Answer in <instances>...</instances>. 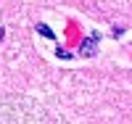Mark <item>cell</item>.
<instances>
[{"mask_svg": "<svg viewBox=\"0 0 132 124\" xmlns=\"http://www.w3.org/2000/svg\"><path fill=\"white\" fill-rule=\"evenodd\" d=\"M37 32H40L42 37H53V32H50V29H48L45 24H40V27H37Z\"/></svg>", "mask_w": 132, "mask_h": 124, "instance_id": "7a4b0ae2", "label": "cell"}, {"mask_svg": "<svg viewBox=\"0 0 132 124\" xmlns=\"http://www.w3.org/2000/svg\"><path fill=\"white\" fill-rule=\"evenodd\" d=\"M95 40H98V35H93V37H90V40H87V42H85V45H82V50H85V53H87V55H90V53H93V45H95Z\"/></svg>", "mask_w": 132, "mask_h": 124, "instance_id": "6da1fadb", "label": "cell"}, {"mask_svg": "<svg viewBox=\"0 0 132 124\" xmlns=\"http://www.w3.org/2000/svg\"><path fill=\"white\" fill-rule=\"evenodd\" d=\"M0 40H3V29H0Z\"/></svg>", "mask_w": 132, "mask_h": 124, "instance_id": "3957f363", "label": "cell"}]
</instances>
